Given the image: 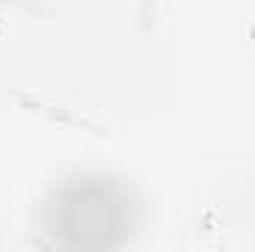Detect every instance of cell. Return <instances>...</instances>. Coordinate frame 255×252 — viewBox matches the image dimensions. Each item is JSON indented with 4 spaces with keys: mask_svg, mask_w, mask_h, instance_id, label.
I'll return each instance as SVG.
<instances>
[{
    "mask_svg": "<svg viewBox=\"0 0 255 252\" xmlns=\"http://www.w3.org/2000/svg\"><path fill=\"white\" fill-rule=\"evenodd\" d=\"M12 95H15V101H21L27 110L39 113V116H45V119H51V122H57V125L74 127V130H89V133H95V136H107V127H104V125H98V122L86 119L83 113H77V110L65 107V104H60V101L42 98V95H27V92H21V89H15Z\"/></svg>",
    "mask_w": 255,
    "mask_h": 252,
    "instance_id": "obj_1",
    "label": "cell"
},
{
    "mask_svg": "<svg viewBox=\"0 0 255 252\" xmlns=\"http://www.w3.org/2000/svg\"><path fill=\"white\" fill-rule=\"evenodd\" d=\"M0 6H18V9H24V12H39L42 18H51V15H54L51 6H45L42 0H0Z\"/></svg>",
    "mask_w": 255,
    "mask_h": 252,
    "instance_id": "obj_2",
    "label": "cell"
},
{
    "mask_svg": "<svg viewBox=\"0 0 255 252\" xmlns=\"http://www.w3.org/2000/svg\"><path fill=\"white\" fill-rule=\"evenodd\" d=\"M154 3L157 0H139V30H148L154 21Z\"/></svg>",
    "mask_w": 255,
    "mask_h": 252,
    "instance_id": "obj_3",
    "label": "cell"
},
{
    "mask_svg": "<svg viewBox=\"0 0 255 252\" xmlns=\"http://www.w3.org/2000/svg\"><path fill=\"white\" fill-rule=\"evenodd\" d=\"M250 39H253V45H255V24L250 27Z\"/></svg>",
    "mask_w": 255,
    "mask_h": 252,
    "instance_id": "obj_4",
    "label": "cell"
}]
</instances>
